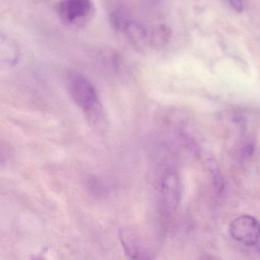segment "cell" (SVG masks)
<instances>
[{"label": "cell", "instance_id": "1", "mask_svg": "<svg viewBox=\"0 0 260 260\" xmlns=\"http://www.w3.org/2000/svg\"><path fill=\"white\" fill-rule=\"evenodd\" d=\"M156 194L159 212L167 217L174 214L181 199L179 173L173 166L162 162L156 174Z\"/></svg>", "mask_w": 260, "mask_h": 260}, {"label": "cell", "instance_id": "2", "mask_svg": "<svg viewBox=\"0 0 260 260\" xmlns=\"http://www.w3.org/2000/svg\"><path fill=\"white\" fill-rule=\"evenodd\" d=\"M68 89L72 100L92 122H98L103 116V107L98 92L90 80L83 74L68 76Z\"/></svg>", "mask_w": 260, "mask_h": 260}, {"label": "cell", "instance_id": "3", "mask_svg": "<svg viewBox=\"0 0 260 260\" xmlns=\"http://www.w3.org/2000/svg\"><path fill=\"white\" fill-rule=\"evenodd\" d=\"M59 17L68 25H80L89 21L95 13L92 0H60Z\"/></svg>", "mask_w": 260, "mask_h": 260}, {"label": "cell", "instance_id": "4", "mask_svg": "<svg viewBox=\"0 0 260 260\" xmlns=\"http://www.w3.org/2000/svg\"><path fill=\"white\" fill-rule=\"evenodd\" d=\"M230 234L236 241L245 246H254L260 240V223L252 216H240L231 223Z\"/></svg>", "mask_w": 260, "mask_h": 260}, {"label": "cell", "instance_id": "5", "mask_svg": "<svg viewBox=\"0 0 260 260\" xmlns=\"http://www.w3.org/2000/svg\"><path fill=\"white\" fill-rule=\"evenodd\" d=\"M121 246L126 255L134 259L150 258V252L144 239L132 230H121L119 234Z\"/></svg>", "mask_w": 260, "mask_h": 260}, {"label": "cell", "instance_id": "6", "mask_svg": "<svg viewBox=\"0 0 260 260\" xmlns=\"http://www.w3.org/2000/svg\"><path fill=\"white\" fill-rule=\"evenodd\" d=\"M20 50L17 44L7 36L0 38V61L2 67L13 68L19 60Z\"/></svg>", "mask_w": 260, "mask_h": 260}, {"label": "cell", "instance_id": "7", "mask_svg": "<svg viewBox=\"0 0 260 260\" xmlns=\"http://www.w3.org/2000/svg\"><path fill=\"white\" fill-rule=\"evenodd\" d=\"M124 36L129 43L137 50H144L147 44H149V36L144 27L132 20L124 28Z\"/></svg>", "mask_w": 260, "mask_h": 260}, {"label": "cell", "instance_id": "8", "mask_svg": "<svg viewBox=\"0 0 260 260\" xmlns=\"http://www.w3.org/2000/svg\"><path fill=\"white\" fill-rule=\"evenodd\" d=\"M172 36V28L166 24H161L152 30L149 36V45L154 51H161L168 45Z\"/></svg>", "mask_w": 260, "mask_h": 260}, {"label": "cell", "instance_id": "9", "mask_svg": "<svg viewBox=\"0 0 260 260\" xmlns=\"http://www.w3.org/2000/svg\"><path fill=\"white\" fill-rule=\"evenodd\" d=\"M132 21V17L128 11L124 7H118L111 12L109 15V22L111 26L118 32H121V31L123 32L124 28Z\"/></svg>", "mask_w": 260, "mask_h": 260}, {"label": "cell", "instance_id": "10", "mask_svg": "<svg viewBox=\"0 0 260 260\" xmlns=\"http://www.w3.org/2000/svg\"><path fill=\"white\" fill-rule=\"evenodd\" d=\"M229 2L232 8L236 12L239 13H243V10H244L243 0H229Z\"/></svg>", "mask_w": 260, "mask_h": 260}, {"label": "cell", "instance_id": "11", "mask_svg": "<svg viewBox=\"0 0 260 260\" xmlns=\"http://www.w3.org/2000/svg\"><path fill=\"white\" fill-rule=\"evenodd\" d=\"M259 248H260V246H259Z\"/></svg>", "mask_w": 260, "mask_h": 260}]
</instances>
